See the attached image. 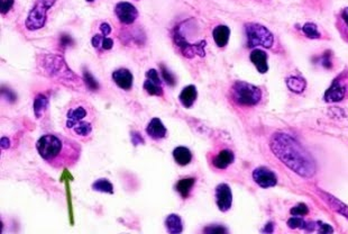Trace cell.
<instances>
[{
    "instance_id": "34",
    "label": "cell",
    "mask_w": 348,
    "mask_h": 234,
    "mask_svg": "<svg viewBox=\"0 0 348 234\" xmlns=\"http://www.w3.org/2000/svg\"><path fill=\"white\" fill-rule=\"evenodd\" d=\"M204 233L208 234H222V233H227V228L224 227L222 225H209L206 228H203Z\"/></svg>"
},
{
    "instance_id": "9",
    "label": "cell",
    "mask_w": 348,
    "mask_h": 234,
    "mask_svg": "<svg viewBox=\"0 0 348 234\" xmlns=\"http://www.w3.org/2000/svg\"><path fill=\"white\" fill-rule=\"evenodd\" d=\"M346 98H348V69L341 71L332 80L329 88L326 90L324 95L325 101L329 104L339 103V101L345 100Z\"/></svg>"
},
{
    "instance_id": "27",
    "label": "cell",
    "mask_w": 348,
    "mask_h": 234,
    "mask_svg": "<svg viewBox=\"0 0 348 234\" xmlns=\"http://www.w3.org/2000/svg\"><path fill=\"white\" fill-rule=\"evenodd\" d=\"M91 187L95 191L107 192V194H110V195L114 194V186H112V184L108 179H105V178L96 180Z\"/></svg>"
},
{
    "instance_id": "26",
    "label": "cell",
    "mask_w": 348,
    "mask_h": 234,
    "mask_svg": "<svg viewBox=\"0 0 348 234\" xmlns=\"http://www.w3.org/2000/svg\"><path fill=\"white\" fill-rule=\"evenodd\" d=\"M337 28H338L341 37L348 43V7L340 12L338 19H337Z\"/></svg>"
},
{
    "instance_id": "17",
    "label": "cell",
    "mask_w": 348,
    "mask_h": 234,
    "mask_svg": "<svg viewBox=\"0 0 348 234\" xmlns=\"http://www.w3.org/2000/svg\"><path fill=\"white\" fill-rule=\"evenodd\" d=\"M235 161V154L233 151H230L228 149H224L222 151H219L216 154V157L213 158L212 165L214 168H217L219 170H225L233 164Z\"/></svg>"
},
{
    "instance_id": "42",
    "label": "cell",
    "mask_w": 348,
    "mask_h": 234,
    "mask_svg": "<svg viewBox=\"0 0 348 234\" xmlns=\"http://www.w3.org/2000/svg\"><path fill=\"white\" fill-rule=\"evenodd\" d=\"M99 28L104 36H108V35L111 33V26L108 23H102Z\"/></svg>"
},
{
    "instance_id": "22",
    "label": "cell",
    "mask_w": 348,
    "mask_h": 234,
    "mask_svg": "<svg viewBox=\"0 0 348 234\" xmlns=\"http://www.w3.org/2000/svg\"><path fill=\"white\" fill-rule=\"evenodd\" d=\"M288 226L290 228H300V230L311 232L316 230V227L318 226V223L307 222L301 216H292L288 220Z\"/></svg>"
},
{
    "instance_id": "25",
    "label": "cell",
    "mask_w": 348,
    "mask_h": 234,
    "mask_svg": "<svg viewBox=\"0 0 348 234\" xmlns=\"http://www.w3.org/2000/svg\"><path fill=\"white\" fill-rule=\"evenodd\" d=\"M49 107V99L43 94H38L36 97L34 99L33 104V109L34 114L36 116V119H40L45 113V110Z\"/></svg>"
},
{
    "instance_id": "20",
    "label": "cell",
    "mask_w": 348,
    "mask_h": 234,
    "mask_svg": "<svg viewBox=\"0 0 348 234\" xmlns=\"http://www.w3.org/2000/svg\"><path fill=\"white\" fill-rule=\"evenodd\" d=\"M196 185V178L193 177H187L182 178V179L179 180L176 185V190L180 194V196L183 200H187V198L190 196V192L192 190V188Z\"/></svg>"
},
{
    "instance_id": "36",
    "label": "cell",
    "mask_w": 348,
    "mask_h": 234,
    "mask_svg": "<svg viewBox=\"0 0 348 234\" xmlns=\"http://www.w3.org/2000/svg\"><path fill=\"white\" fill-rule=\"evenodd\" d=\"M146 79L148 80H152L153 83H156L158 85H162V81L160 79V77H158V72L155 70V69H150L146 72Z\"/></svg>"
},
{
    "instance_id": "33",
    "label": "cell",
    "mask_w": 348,
    "mask_h": 234,
    "mask_svg": "<svg viewBox=\"0 0 348 234\" xmlns=\"http://www.w3.org/2000/svg\"><path fill=\"white\" fill-rule=\"evenodd\" d=\"M319 62L321 64V67H324L327 70L332 68V54L330 51H326V52L321 55Z\"/></svg>"
},
{
    "instance_id": "15",
    "label": "cell",
    "mask_w": 348,
    "mask_h": 234,
    "mask_svg": "<svg viewBox=\"0 0 348 234\" xmlns=\"http://www.w3.org/2000/svg\"><path fill=\"white\" fill-rule=\"evenodd\" d=\"M249 59L259 73L264 74L268 72V70H269L268 54H266L265 51L260 49L253 50L249 54Z\"/></svg>"
},
{
    "instance_id": "14",
    "label": "cell",
    "mask_w": 348,
    "mask_h": 234,
    "mask_svg": "<svg viewBox=\"0 0 348 234\" xmlns=\"http://www.w3.org/2000/svg\"><path fill=\"white\" fill-rule=\"evenodd\" d=\"M112 80L115 81V84L118 86L119 88L124 90H130L133 87V81H134V77L133 73L128 69L121 68L112 72Z\"/></svg>"
},
{
    "instance_id": "12",
    "label": "cell",
    "mask_w": 348,
    "mask_h": 234,
    "mask_svg": "<svg viewBox=\"0 0 348 234\" xmlns=\"http://www.w3.org/2000/svg\"><path fill=\"white\" fill-rule=\"evenodd\" d=\"M214 197H216V204L220 212H227L230 210L233 204V194L227 184H220L216 187Z\"/></svg>"
},
{
    "instance_id": "6",
    "label": "cell",
    "mask_w": 348,
    "mask_h": 234,
    "mask_svg": "<svg viewBox=\"0 0 348 234\" xmlns=\"http://www.w3.org/2000/svg\"><path fill=\"white\" fill-rule=\"evenodd\" d=\"M245 32L247 37V47H263L270 49L274 44V35L264 25L257 23H248L245 25Z\"/></svg>"
},
{
    "instance_id": "38",
    "label": "cell",
    "mask_w": 348,
    "mask_h": 234,
    "mask_svg": "<svg viewBox=\"0 0 348 234\" xmlns=\"http://www.w3.org/2000/svg\"><path fill=\"white\" fill-rule=\"evenodd\" d=\"M73 40L72 37L70 36V35L68 34H62L61 35V37H60V44L62 45V48H68V47H71V45H73Z\"/></svg>"
},
{
    "instance_id": "41",
    "label": "cell",
    "mask_w": 348,
    "mask_h": 234,
    "mask_svg": "<svg viewBox=\"0 0 348 234\" xmlns=\"http://www.w3.org/2000/svg\"><path fill=\"white\" fill-rule=\"evenodd\" d=\"M317 223H318L319 232L321 234H328V233L334 232V228H332L329 224H326V223H322V222H317Z\"/></svg>"
},
{
    "instance_id": "16",
    "label": "cell",
    "mask_w": 348,
    "mask_h": 234,
    "mask_svg": "<svg viewBox=\"0 0 348 234\" xmlns=\"http://www.w3.org/2000/svg\"><path fill=\"white\" fill-rule=\"evenodd\" d=\"M146 133L153 140H162L167 134V130L162 123V121L157 117H154L146 127Z\"/></svg>"
},
{
    "instance_id": "29",
    "label": "cell",
    "mask_w": 348,
    "mask_h": 234,
    "mask_svg": "<svg viewBox=\"0 0 348 234\" xmlns=\"http://www.w3.org/2000/svg\"><path fill=\"white\" fill-rule=\"evenodd\" d=\"M302 32L308 38L317 40L321 37L318 27H317V25L314 23H306L302 26Z\"/></svg>"
},
{
    "instance_id": "40",
    "label": "cell",
    "mask_w": 348,
    "mask_h": 234,
    "mask_svg": "<svg viewBox=\"0 0 348 234\" xmlns=\"http://www.w3.org/2000/svg\"><path fill=\"white\" fill-rule=\"evenodd\" d=\"M132 143L134 144L135 146L140 145V144H144L145 141L143 139L142 135L138 133V132H132Z\"/></svg>"
},
{
    "instance_id": "18",
    "label": "cell",
    "mask_w": 348,
    "mask_h": 234,
    "mask_svg": "<svg viewBox=\"0 0 348 234\" xmlns=\"http://www.w3.org/2000/svg\"><path fill=\"white\" fill-rule=\"evenodd\" d=\"M197 97H198V91H197L196 86L189 85L182 89L180 96H179V99H180V103L184 106V107L191 108L194 104V101L197 100Z\"/></svg>"
},
{
    "instance_id": "30",
    "label": "cell",
    "mask_w": 348,
    "mask_h": 234,
    "mask_svg": "<svg viewBox=\"0 0 348 234\" xmlns=\"http://www.w3.org/2000/svg\"><path fill=\"white\" fill-rule=\"evenodd\" d=\"M83 83L85 85V87L88 88L90 91L99 90L98 81L95 79L94 75L90 73V71H88L86 69L83 70Z\"/></svg>"
},
{
    "instance_id": "23",
    "label": "cell",
    "mask_w": 348,
    "mask_h": 234,
    "mask_svg": "<svg viewBox=\"0 0 348 234\" xmlns=\"http://www.w3.org/2000/svg\"><path fill=\"white\" fill-rule=\"evenodd\" d=\"M285 83L288 88L294 94H302L307 87V81L300 75H290L286 78Z\"/></svg>"
},
{
    "instance_id": "35",
    "label": "cell",
    "mask_w": 348,
    "mask_h": 234,
    "mask_svg": "<svg viewBox=\"0 0 348 234\" xmlns=\"http://www.w3.org/2000/svg\"><path fill=\"white\" fill-rule=\"evenodd\" d=\"M2 94H3V97L6 99V100H8L9 103H15V101H16V99H17L16 94H15L13 90H10L8 88H4L3 87Z\"/></svg>"
},
{
    "instance_id": "37",
    "label": "cell",
    "mask_w": 348,
    "mask_h": 234,
    "mask_svg": "<svg viewBox=\"0 0 348 234\" xmlns=\"http://www.w3.org/2000/svg\"><path fill=\"white\" fill-rule=\"evenodd\" d=\"M14 4H15V0H2L0 2V8H2V14L3 15H6L10 9L13 8L14 6Z\"/></svg>"
},
{
    "instance_id": "4",
    "label": "cell",
    "mask_w": 348,
    "mask_h": 234,
    "mask_svg": "<svg viewBox=\"0 0 348 234\" xmlns=\"http://www.w3.org/2000/svg\"><path fill=\"white\" fill-rule=\"evenodd\" d=\"M37 65L46 77L56 79L59 83L69 85L71 87H73L74 85L80 86V78L68 67L62 55L52 53L39 55L37 58Z\"/></svg>"
},
{
    "instance_id": "7",
    "label": "cell",
    "mask_w": 348,
    "mask_h": 234,
    "mask_svg": "<svg viewBox=\"0 0 348 234\" xmlns=\"http://www.w3.org/2000/svg\"><path fill=\"white\" fill-rule=\"evenodd\" d=\"M56 0H35L33 8L28 13L25 26L28 30H37L45 26L48 19V12L52 8Z\"/></svg>"
},
{
    "instance_id": "10",
    "label": "cell",
    "mask_w": 348,
    "mask_h": 234,
    "mask_svg": "<svg viewBox=\"0 0 348 234\" xmlns=\"http://www.w3.org/2000/svg\"><path fill=\"white\" fill-rule=\"evenodd\" d=\"M115 14L119 22L124 25H130L138 17V10L134 5L127 2H120L116 5Z\"/></svg>"
},
{
    "instance_id": "24",
    "label": "cell",
    "mask_w": 348,
    "mask_h": 234,
    "mask_svg": "<svg viewBox=\"0 0 348 234\" xmlns=\"http://www.w3.org/2000/svg\"><path fill=\"white\" fill-rule=\"evenodd\" d=\"M166 231L171 234H179L183 231V223L178 214H170L165 220Z\"/></svg>"
},
{
    "instance_id": "19",
    "label": "cell",
    "mask_w": 348,
    "mask_h": 234,
    "mask_svg": "<svg viewBox=\"0 0 348 234\" xmlns=\"http://www.w3.org/2000/svg\"><path fill=\"white\" fill-rule=\"evenodd\" d=\"M230 29L226 25H218L212 30V37L218 48H225L228 44Z\"/></svg>"
},
{
    "instance_id": "11",
    "label": "cell",
    "mask_w": 348,
    "mask_h": 234,
    "mask_svg": "<svg viewBox=\"0 0 348 234\" xmlns=\"http://www.w3.org/2000/svg\"><path fill=\"white\" fill-rule=\"evenodd\" d=\"M253 179L262 188H271L278 184V177L269 168L258 167L253 171Z\"/></svg>"
},
{
    "instance_id": "32",
    "label": "cell",
    "mask_w": 348,
    "mask_h": 234,
    "mask_svg": "<svg viewBox=\"0 0 348 234\" xmlns=\"http://www.w3.org/2000/svg\"><path fill=\"white\" fill-rule=\"evenodd\" d=\"M290 214L292 216H306L309 214V207L307 206L303 203H300V204L293 206L290 210Z\"/></svg>"
},
{
    "instance_id": "5",
    "label": "cell",
    "mask_w": 348,
    "mask_h": 234,
    "mask_svg": "<svg viewBox=\"0 0 348 234\" xmlns=\"http://www.w3.org/2000/svg\"><path fill=\"white\" fill-rule=\"evenodd\" d=\"M230 97L235 104L243 107H252L262 99V91L246 81H235L230 88Z\"/></svg>"
},
{
    "instance_id": "8",
    "label": "cell",
    "mask_w": 348,
    "mask_h": 234,
    "mask_svg": "<svg viewBox=\"0 0 348 234\" xmlns=\"http://www.w3.org/2000/svg\"><path fill=\"white\" fill-rule=\"evenodd\" d=\"M172 38L174 44H176L177 48L180 50V52L182 53L184 58L192 59L196 54L203 58L204 55H206V50H204L207 45L206 41H200L199 43H190L181 33L180 25L173 29Z\"/></svg>"
},
{
    "instance_id": "46",
    "label": "cell",
    "mask_w": 348,
    "mask_h": 234,
    "mask_svg": "<svg viewBox=\"0 0 348 234\" xmlns=\"http://www.w3.org/2000/svg\"><path fill=\"white\" fill-rule=\"evenodd\" d=\"M86 2H89V3H92V2H95V0H86Z\"/></svg>"
},
{
    "instance_id": "28",
    "label": "cell",
    "mask_w": 348,
    "mask_h": 234,
    "mask_svg": "<svg viewBox=\"0 0 348 234\" xmlns=\"http://www.w3.org/2000/svg\"><path fill=\"white\" fill-rule=\"evenodd\" d=\"M144 90L148 95L151 96H157V97H163V94H164V91H163L162 88V85H158L156 83H153L152 80H148L146 79V81L144 83Z\"/></svg>"
},
{
    "instance_id": "39",
    "label": "cell",
    "mask_w": 348,
    "mask_h": 234,
    "mask_svg": "<svg viewBox=\"0 0 348 234\" xmlns=\"http://www.w3.org/2000/svg\"><path fill=\"white\" fill-rule=\"evenodd\" d=\"M106 36H104L102 34H96L94 37L91 40V43L94 45L95 49H102V42H104V38Z\"/></svg>"
},
{
    "instance_id": "13",
    "label": "cell",
    "mask_w": 348,
    "mask_h": 234,
    "mask_svg": "<svg viewBox=\"0 0 348 234\" xmlns=\"http://www.w3.org/2000/svg\"><path fill=\"white\" fill-rule=\"evenodd\" d=\"M317 194H318L322 198V201H324L326 204L331 208L332 211L338 213V214L346 217L348 220V206L346 204L340 202L338 198H336L335 196H332L331 194H329V192H326L324 190L317 189Z\"/></svg>"
},
{
    "instance_id": "31",
    "label": "cell",
    "mask_w": 348,
    "mask_h": 234,
    "mask_svg": "<svg viewBox=\"0 0 348 234\" xmlns=\"http://www.w3.org/2000/svg\"><path fill=\"white\" fill-rule=\"evenodd\" d=\"M160 70H161V74H162V77H163V80H164L168 86H171V87H173V86H176V84H177L176 75H174L171 72V71L168 70L163 63L160 64Z\"/></svg>"
},
{
    "instance_id": "45",
    "label": "cell",
    "mask_w": 348,
    "mask_h": 234,
    "mask_svg": "<svg viewBox=\"0 0 348 234\" xmlns=\"http://www.w3.org/2000/svg\"><path fill=\"white\" fill-rule=\"evenodd\" d=\"M274 230V225H273V223L272 222H270L268 223V224L265 225V228L263 230V232H268V233H272Z\"/></svg>"
},
{
    "instance_id": "44",
    "label": "cell",
    "mask_w": 348,
    "mask_h": 234,
    "mask_svg": "<svg viewBox=\"0 0 348 234\" xmlns=\"http://www.w3.org/2000/svg\"><path fill=\"white\" fill-rule=\"evenodd\" d=\"M9 146H10L9 139H8V137H6V136H3L2 137V149L6 150V149H8Z\"/></svg>"
},
{
    "instance_id": "3",
    "label": "cell",
    "mask_w": 348,
    "mask_h": 234,
    "mask_svg": "<svg viewBox=\"0 0 348 234\" xmlns=\"http://www.w3.org/2000/svg\"><path fill=\"white\" fill-rule=\"evenodd\" d=\"M64 129L68 133L80 140L88 142L94 132V113L91 107L83 103H73L66 110Z\"/></svg>"
},
{
    "instance_id": "2",
    "label": "cell",
    "mask_w": 348,
    "mask_h": 234,
    "mask_svg": "<svg viewBox=\"0 0 348 234\" xmlns=\"http://www.w3.org/2000/svg\"><path fill=\"white\" fill-rule=\"evenodd\" d=\"M40 158L55 169L71 168L79 161L81 146L73 140L58 134H45L36 142Z\"/></svg>"
},
{
    "instance_id": "21",
    "label": "cell",
    "mask_w": 348,
    "mask_h": 234,
    "mask_svg": "<svg viewBox=\"0 0 348 234\" xmlns=\"http://www.w3.org/2000/svg\"><path fill=\"white\" fill-rule=\"evenodd\" d=\"M173 158L179 166L186 167L192 161V153L186 146H178L173 151Z\"/></svg>"
},
{
    "instance_id": "43",
    "label": "cell",
    "mask_w": 348,
    "mask_h": 234,
    "mask_svg": "<svg viewBox=\"0 0 348 234\" xmlns=\"http://www.w3.org/2000/svg\"><path fill=\"white\" fill-rule=\"evenodd\" d=\"M112 47H114V41L106 36L104 38V42H102V50L108 51V50H111Z\"/></svg>"
},
{
    "instance_id": "1",
    "label": "cell",
    "mask_w": 348,
    "mask_h": 234,
    "mask_svg": "<svg viewBox=\"0 0 348 234\" xmlns=\"http://www.w3.org/2000/svg\"><path fill=\"white\" fill-rule=\"evenodd\" d=\"M270 147L274 155L294 174L302 178L315 176L317 167L314 157L293 136L282 132L274 133L270 140Z\"/></svg>"
}]
</instances>
